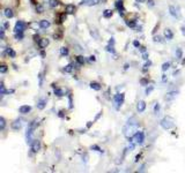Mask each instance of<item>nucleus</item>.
<instances>
[{
	"label": "nucleus",
	"instance_id": "1",
	"mask_svg": "<svg viewBox=\"0 0 185 173\" xmlns=\"http://www.w3.org/2000/svg\"><path fill=\"white\" fill-rule=\"evenodd\" d=\"M138 128H139L138 121L135 120L134 118H132L131 120L127 121V124L124 126V128H123V134H124L125 137L132 138L133 136L135 135V133L138 132Z\"/></svg>",
	"mask_w": 185,
	"mask_h": 173
},
{
	"label": "nucleus",
	"instance_id": "2",
	"mask_svg": "<svg viewBox=\"0 0 185 173\" xmlns=\"http://www.w3.org/2000/svg\"><path fill=\"white\" fill-rule=\"evenodd\" d=\"M37 126H38V121L36 120V119L33 120L28 125L27 133H26V140H27V143L28 144H31L34 142V131L37 128Z\"/></svg>",
	"mask_w": 185,
	"mask_h": 173
},
{
	"label": "nucleus",
	"instance_id": "3",
	"mask_svg": "<svg viewBox=\"0 0 185 173\" xmlns=\"http://www.w3.org/2000/svg\"><path fill=\"white\" fill-rule=\"evenodd\" d=\"M160 125L163 129H171L175 127V120L171 117H164L160 122Z\"/></svg>",
	"mask_w": 185,
	"mask_h": 173
},
{
	"label": "nucleus",
	"instance_id": "4",
	"mask_svg": "<svg viewBox=\"0 0 185 173\" xmlns=\"http://www.w3.org/2000/svg\"><path fill=\"white\" fill-rule=\"evenodd\" d=\"M124 99H125L124 93H116L115 97H113V105H115L116 110L120 109V106L124 103Z\"/></svg>",
	"mask_w": 185,
	"mask_h": 173
},
{
	"label": "nucleus",
	"instance_id": "5",
	"mask_svg": "<svg viewBox=\"0 0 185 173\" xmlns=\"http://www.w3.org/2000/svg\"><path fill=\"white\" fill-rule=\"evenodd\" d=\"M27 28V23L23 22V21H17L16 24H15V28H14V31L15 34H20V32H23Z\"/></svg>",
	"mask_w": 185,
	"mask_h": 173
},
{
	"label": "nucleus",
	"instance_id": "6",
	"mask_svg": "<svg viewBox=\"0 0 185 173\" xmlns=\"http://www.w3.org/2000/svg\"><path fill=\"white\" fill-rule=\"evenodd\" d=\"M132 138L135 141V143L141 145V144L144 143V141H145V134L142 132H137V133H135V135H134Z\"/></svg>",
	"mask_w": 185,
	"mask_h": 173
},
{
	"label": "nucleus",
	"instance_id": "7",
	"mask_svg": "<svg viewBox=\"0 0 185 173\" xmlns=\"http://www.w3.org/2000/svg\"><path fill=\"white\" fill-rule=\"evenodd\" d=\"M103 0H82L80 5H87V6H96L99 2H102Z\"/></svg>",
	"mask_w": 185,
	"mask_h": 173
},
{
	"label": "nucleus",
	"instance_id": "8",
	"mask_svg": "<svg viewBox=\"0 0 185 173\" xmlns=\"http://www.w3.org/2000/svg\"><path fill=\"white\" fill-rule=\"evenodd\" d=\"M31 145V150H33V152H37L38 150L40 149V142L38 140H34V142L30 144Z\"/></svg>",
	"mask_w": 185,
	"mask_h": 173
},
{
	"label": "nucleus",
	"instance_id": "9",
	"mask_svg": "<svg viewBox=\"0 0 185 173\" xmlns=\"http://www.w3.org/2000/svg\"><path fill=\"white\" fill-rule=\"evenodd\" d=\"M145 110H146V103L144 100H139L138 104H137V111L139 113H141V112H144Z\"/></svg>",
	"mask_w": 185,
	"mask_h": 173
},
{
	"label": "nucleus",
	"instance_id": "10",
	"mask_svg": "<svg viewBox=\"0 0 185 173\" xmlns=\"http://www.w3.org/2000/svg\"><path fill=\"white\" fill-rule=\"evenodd\" d=\"M20 113H22V114H27L29 113L30 111H31V106H29V105H22V106H20Z\"/></svg>",
	"mask_w": 185,
	"mask_h": 173
},
{
	"label": "nucleus",
	"instance_id": "11",
	"mask_svg": "<svg viewBox=\"0 0 185 173\" xmlns=\"http://www.w3.org/2000/svg\"><path fill=\"white\" fill-rule=\"evenodd\" d=\"M21 127H22V120H21V119H16V120L12 124V128L15 129V131L20 129Z\"/></svg>",
	"mask_w": 185,
	"mask_h": 173
},
{
	"label": "nucleus",
	"instance_id": "12",
	"mask_svg": "<svg viewBox=\"0 0 185 173\" xmlns=\"http://www.w3.org/2000/svg\"><path fill=\"white\" fill-rule=\"evenodd\" d=\"M169 13H170L171 16L176 17V19H179V13L177 12V9H176L173 6H169Z\"/></svg>",
	"mask_w": 185,
	"mask_h": 173
},
{
	"label": "nucleus",
	"instance_id": "13",
	"mask_svg": "<svg viewBox=\"0 0 185 173\" xmlns=\"http://www.w3.org/2000/svg\"><path fill=\"white\" fill-rule=\"evenodd\" d=\"M177 95H178V92H177V91H170V92H168L167 95H166V100H173V98L177 97Z\"/></svg>",
	"mask_w": 185,
	"mask_h": 173
},
{
	"label": "nucleus",
	"instance_id": "14",
	"mask_svg": "<svg viewBox=\"0 0 185 173\" xmlns=\"http://www.w3.org/2000/svg\"><path fill=\"white\" fill-rule=\"evenodd\" d=\"M38 45H40V49H45L46 46L49 45V39L47 38H40L38 40Z\"/></svg>",
	"mask_w": 185,
	"mask_h": 173
},
{
	"label": "nucleus",
	"instance_id": "15",
	"mask_svg": "<svg viewBox=\"0 0 185 173\" xmlns=\"http://www.w3.org/2000/svg\"><path fill=\"white\" fill-rule=\"evenodd\" d=\"M164 36H166V39L167 40H171L173 37V31H171L170 29H166V30H164Z\"/></svg>",
	"mask_w": 185,
	"mask_h": 173
},
{
	"label": "nucleus",
	"instance_id": "16",
	"mask_svg": "<svg viewBox=\"0 0 185 173\" xmlns=\"http://www.w3.org/2000/svg\"><path fill=\"white\" fill-rule=\"evenodd\" d=\"M40 27L42 29H47L50 27V22H49L47 20H42L40 22Z\"/></svg>",
	"mask_w": 185,
	"mask_h": 173
},
{
	"label": "nucleus",
	"instance_id": "17",
	"mask_svg": "<svg viewBox=\"0 0 185 173\" xmlns=\"http://www.w3.org/2000/svg\"><path fill=\"white\" fill-rule=\"evenodd\" d=\"M4 14H5V16L7 17V19H12V17L14 16V13H13V11H12L11 8H6Z\"/></svg>",
	"mask_w": 185,
	"mask_h": 173
},
{
	"label": "nucleus",
	"instance_id": "18",
	"mask_svg": "<svg viewBox=\"0 0 185 173\" xmlns=\"http://www.w3.org/2000/svg\"><path fill=\"white\" fill-rule=\"evenodd\" d=\"M45 105H46V99H40V102L37 103V109L38 110H43L44 107H45Z\"/></svg>",
	"mask_w": 185,
	"mask_h": 173
},
{
	"label": "nucleus",
	"instance_id": "19",
	"mask_svg": "<svg viewBox=\"0 0 185 173\" xmlns=\"http://www.w3.org/2000/svg\"><path fill=\"white\" fill-rule=\"evenodd\" d=\"M65 11H66L67 14H73V13L75 12V6L74 5H67Z\"/></svg>",
	"mask_w": 185,
	"mask_h": 173
},
{
	"label": "nucleus",
	"instance_id": "20",
	"mask_svg": "<svg viewBox=\"0 0 185 173\" xmlns=\"http://www.w3.org/2000/svg\"><path fill=\"white\" fill-rule=\"evenodd\" d=\"M90 88L92 89H94V90H96V91H98V90H101V84L99 83H97V82H92L90 83Z\"/></svg>",
	"mask_w": 185,
	"mask_h": 173
},
{
	"label": "nucleus",
	"instance_id": "21",
	"mask_svg": "<svg viewBox=\"0 0 185 173\" xmlns=\"http://www.w3.org/2000/svg\"><path fill=\"white\" fill-rule=\"evenodd\" d=\"M54 95L58 96V97H63L64 95H65V92H64L63 89H59V88H54Z\"/></svg>",
	"mask_w": 185,
	"mask_h": 173
},
{
	"label": "nucleus",
	"instance_id": "22",
	"mask_svg": "<svg viewBox=\"0 0 185 173\" xmlns=\"http://www.w3.org/2000/svg\"><path fill=\"white\" fill-rule=\"evenodd\" d=\"M103 16L105 17V19H110V17L112 16V11H111V9H105V11L103 12Z\"/></svg>",
	"mask_w": 185,
	"mask_h": 173
},
{
	"label": "nucleus",
	"instance_id": "23",
	"mask_svg": "<svg viewBox=\"0 0 185 173\" xmlns=\"http://www.w3.org/2000/svg\"><path fill=\"white\" fill-rule=\"evenodd\" d=\"M7 53H8V56H9L11 58H15V56H16L15 51H14L13 49H11V47H8V49H7Z\"/></svg>",
	"mask_w": 185,
	"mask_h": 173
},
{
	"label": "nucleus",
	"instance_id": "24",
	"mask_svg": "<svg viewBox=\"0 0 185 173\" xmlns=\"http://www.w3.org/2000/svg\"><path fill=\"white\" fill-rule=\"evenodd\" d=\"M49 5H50V7L54 8V7H57V6L59 5V1H58V0H50V1H49Z\"/></svg>",
	"mask_w": 185,
	"mask_h": 173
},
{
	"label": "nucleus",
	"instance_id": "25",
	"mask_svg": "<svg viewBox=\"0 0 185 173\" xmlns=\"http://www.w3.org/2000/svg\"><path fill=\"white\" fill-rule=\"evenodd\" d=\"M72 70H73V65H72V63L67 65V66L64 68V72H65V73H71Z\"/></svg>",
	"mask_w": 185,
	"mask_h": 173
},
{
	"label": "nucleus",
	"instance_id": "26",
	"mask_svg": "<svg viewBox=\"0 0 185 173\" xmlns=\"http://www.w3.org/2000/svg\"><path fill=\"white\" fill-rule=\"evenodd\" d=\"M5 126H6V121H5V118H0V129L1 131H4V128H5Z\"/></svg>",
	"mask_w": 185,
	"mask_h": 173
},
{
	"label": "nucleus",
	"instance_id": "27",
	"mask_svg": "<svg viewBox=\"0 0 185 173\" xmlns=\"http://www.w3.org/2000/svg\"><path fill=\"white\" fill-rule=\"evenodd\" d=\"M60 54L61 56H67L68 54V49L67 47H61L60 49Z\"/></svg>",
	"mask_w": 185,
	"mask_h": 173
},
{
	"label": "nucleus",
	"instance_id": "28",
	"mask_svg": "<svg viewBox=\"0 0 185 173\" xmlns=\"http://www.w3.org/2000/svg\"><path fill=\"white\" fill-rule=\"evenodd\" d=\"M182 57H183V52H182V49H177V50H176V58H177V59H180Z\"/></svg>",
	"mask_w": 185,
	"mask_h": 173
},
{
	"label": "nucleus",
	"instance_id": "29",
	"mask_svg": "<svg viewBox=\"0 0 185 173\" xmlns=\"http://www.w3.org/2000/svg\"><path fill=\"white\" fill-rule=\"evenodd\" d=\"M76 61H78L79 65H83L85 63V58L82 57V56H79V57L76 58Z\"/></svg>",
	"mask_w": 185,
	"mask_h": 173
},
{
	"label": "nucleus",
	"instance_id": "30",
	"mask_svg": "<svg viewBox=\"0 0 185 173\" xmlns=\"http://www.w3.org/2000/svg\"><path fill=\"white\" fill-rule=\"evenodd\" d=\"M65 20H66V14H65V13H61V14H60V16H59V21H58V22L63 23Z\"/></svg>",
	"mask_w": 185,
	"mask_h": 173
},
{
	"label": "nucleus",
	"instance_id": "31",
	"mask_svg": "<svg viewBox=\"0 0 185 173\" xmlns=\"http://www.w3.org/2000/svg\"><path fill=\"white\" fill-rule=\"evenodd\" d=\"M169 67H170V63H164L163 65H162V70H163V72H166V70L169 69Z\"/></svg>",
	"mask_w": 185,
	"mask_h": 173
},
{
	"label": "nucleus",
	"instance_id": "32",
	"mask_svg": "<svg viewBox=\"0 0 185 173\" xmlns=\"http://www.w3.org/2000/svg\"><path fill=\"white\" fill-rule=\"evenodd\" d=\"M6 92H7V91H6V89H5V86H4V83L1 82V84H0V93L4 96Z\"/></svg>",
	"mask_w": 185,
	"mask_h": 173
},
{
	"label": "nucleus",
	"instance_id": "33",
	"mask_svg": "<svg viewBox=\"0 0 185 173\" xmlns=\"http://www.w3.org/2000/svg\"><path fill=\"white\" fill-rule=\"evenodd\" d=\"M159 112H160V104H155V106H154V113L155 114H159Z\"/></svg>",
	"mask_w": 185,
	"mask_h": 173
},
{
	"label": "nucleus",
	"instance_id": "34",
	"mask_svg": "<svg viewBox=\"0 0 185 173\" xmlns=\"http://www.w3.org/2000/svg\"><path fill=\"white\" fill-rule=\"evenodd\" d=\"M38 80H40V83H38V86H40V88H42V86H43V74H42V73L38 75Z\"/></svg>",
	"mask_w": 185,
	"mask_h": 173
},
{
	"label": "nucleus",
	"instance_id": "35",
	"mask_svg": "<svg viewBox=\"0 0 185 173\" xmlns=\"http://www.w3.org/2000/svg\"><path fill=\"white\" fill-rule=\"evenodd\" d=\"M126 25L127 27H131V28H134L135 27V22L134 21H126Z\"/></svg>",
	"mask_w": 185,
	"mask_h": 173
},
{
	"label": "nucleus",
	"instance_id": "36",
	"mask_svg": "<svg viewBox=\"0 0 185 173\" xmlns=\"http://www.w3.org/2000/svg\"><path fill=\"white\" fill-rule=\"evenodd\" d=\"M92 150H95V151H98V152H103V150L101 149L98 145H92Z\"/></svg>",
	"mask_w": 185,
	"mask_h": 173
},
{
	"label": "nucleus",
	"instance_id": "37",
	"mask_svg": "<svg viewBox=\"0 0 185 173\" xmlns=\"http://www.w3.org/2000/svg\"><path fill=\"white\" fill-rule=\"evenodd\" d=\"M140 84H141V86H148V80H147V79H141V80H140Z\"/></svg>",
	"mask_w": 185,
	"mask_h": 173
},
{
	"label": "nucleus",
	"instance_id": "38",
	"mask_svg": "<svg viewBox=\"0 0 185 173\" xmlns=\"http://www.w3.org/2000/svg\"><path fill=\"white\" fill-rule=\"evenodd\" d=\"M106 51L111 52V53H115V49H113V45H108V46H106Z\"/></svg>",
	"mask_w": 185,
	"mask_h": 173
},
{
	"label": "nucleus",
	"instance_id": "39",
	"mask_svg": "<svg viewBox=\"0 0 185 173\" xmlns=\"http://www.w3.org/2000/svg\"><path fill=\"white\" fill-rule=\"evenodd\" d=\"M36 12L37 13H43L44 12V8H43V6H40V5H37V8H36Z\"/></svg>",
	"mask_w": 185,
	"mask_h": 173
},
{
	"label": "nucleus",
	"instance_id": "40",
	"mask_svg": "<svg viewBox=\"0 0 185 173\" xmlns=\"http://www.w3.org/2000/svg\"><path fill=\"white\" fill-rule=\"evenodd\" d=\"M15 38H16L17 40L22 39V38H23V32H20V34H15Z\"/></svg>",
	"mask_w": 185,
	"mask_h": 173
},
{
	"label": "nucleus",
	"instance_id": "41",
	"mask_svg": "<svg viewBox=\"0 0 185 173\" xmlns=\"http://www.w3.org/2000/svg\"><path fill=\"white\" fill-rule=\"evenodd\" d=\"M0 72L4 74V73H6L7 72V66H5V65H2L1 67H0Z\"/></svg>",
	"mask_w": 185,
	"mask_h": 173
},
{
	"label": "nucleus",
	"instance_id": "42",
	"mask_svg": "<svg viewBox=\"0 0 185 173\" xmlns=\"http://www.w3.org/2000/svg\"><path fill=\"white\" fill-rule=\"evenodd\" d=\"M53 37H54L56 39H60V38H61V31H60V32H58V34H54L53 35Z\"/></svg>",
	"mask_w": 185,
	"mask_h": 173
},
{
	"label": "nucleus",
	"instance_id": "43",
	"mask_svg": "<svg viewBox=\"0 0 185 173\" xmlns=\"http://www.w3.org/2000/svg\"><path fill=\"white\" fill-rule=\"evenodd\" d=\"M147 4H148V6H150V7H154V6H155L154 0H147Z\"/></svg>",
	"mask_w": 185,
	"mask_h": 173
},
{
	"label": "nucleus",
	"instance_id": "44",
	"mask_svg": "<svg viewBox=\"0 0 185 173\" xmlns=\"http://www.w3.org/2000/svg\"><path fill=\"white\" fill-rule=\"evenodd\" d=\"M150 65H152V63H150V61H148V63H145V66H144V70H145V72L147 70V68H149V66H150Z\"/></svg>",
	"mask_w": 185,
	"mask_h": 173
},
{
	"label": "nucleus",
	"instance_id": "45",
	"mask_svg": "<svg viewBox=\"0 0 185 173\" xmlns=\"http://www.w3.org/2000/svg\"><path fill=\"white\" fill-rule=\"evenodd\" d=\"M133 149H134V144L131 142V143H130V145L127 147V150H128V151H133Z\"/></svg>",
	"mask_w": 185,
	"mask_h": 173
},
{
	"label": "nucleus",
	"instance_id": "46",
	"mask_svg": "<svg viewBox=\"0 0 185 173\" xmlns=\"http://www.w3.org/2000/svg\"><path fill=\"white\" fill-rule=\"evenodd\" d=\"M153 89H154L153 86H149V88H147V89H146V95H149L150 92L153 91Z\"/></svg>",
	"mask_w": 185,
	"mask_h": 173
},
{
	"label": "nucleus",
	"instance_id": "47",
	"mask_svg": "<svg viewBox=\"0 0 185 173\" xmlns=\"http://www.w3.org/2000/svg\"><path fill=\"white\" fill-rule=\"evenodd\" d=\"M154 42H159V43H161L162 42L161 37H160V36H155V37H154Z\"/></svg>",
	"mask_w": 185,
	"mask_h": 173
},
{
	"label": "nucleus",
	"instance_id": "48",
	"mask_svg": "<svg viewBox=\"0 0 185 173\" xmlns=\"http://www.w3.org/2000/svg\"><path fill=\"white\" fill-rule=\"evenodd\" d=\"M89 61H90V63H95V61H96V58L94 57V56H90V57H89Z\"/></svg>",
	"mask_w": 185,
	"mask_h": 173
},
{
	"label": "nucleus",
	"instance_id": "49",
	"mask_svg": "<svg viewBox=\"0 0 185 173\" xmlns=\"http://www.w3.org/2000/svg\"><path fill=\"white\" fill-rule=\"evenodd\" d=\"M133 45L135 46V47H140V43H139L138 40H134V42H133Z\"/></svg>",
	"mask_w": 185,
	"mask_h": 173
},
{
	"label": "nucleus",
	"instance_id": "50",
	"mask_svg": "<svg viewBox=\"0 0 185 173\" xmlns=\"http://www.w3.org/2000/svg\"><path fill=\"white\" fill-rule=\"evenodd\" d=\"M68 100H69V109H72L73 107V104H72V97L68 96Z\"/></svg>",
	"mask_w": 185,
	"mask_h": 173
},
{
	"label": "nucleus",
	"instance_id": "51",
	"mask_svg": "<svg viewBox=\"0 0 185 173\" xmlns=\"http://www.w3.org/2000/svg\"><path fill=\"white\" fill-rule=\"evenodd\" d=\"M115 44V39L113 38H111V39L109 40V45H113Z\"/></svg>",
	"mask_w": 185,
	"mask_h": 173
},
{
	"label": "nucleus",
	"instance_id": "52",
	"mask_svg": "<svg viewBox=\"0 0 185 173\" xmlns=\"http://www.w3.org/2000/svg\"><path fill=\"white\" fill-rule=\"evenodd\" d=\"M142 57H144L145 60H147V59H148V53H147V52H145V53H144V56H142Z\"/></svg>",
	"mask_w": 185,
	"mask_h": 173
},
{
	"label": "nucleus",
	"instance_id": "53",
	"mask_svg": "<svg viewBox=\"0 0 185 173\" xmlns=\"http://www.w3.org/2000/svg\"><path fill=\"white\" fill-rule=\"evenodd\" d=\"M92 125V121H88V124H87V128H90Z\"/></svg>",
	"mask_w": 185,
	"mask_h": 173
},
{
	"label": "nucleus",
	"instance_id": "54",
	"mask_svg": "<svg viewBox=\"0 0 185 173\" xmlns=\"http://www.w3.org/2000/svg\"><path fill=\"white\" fill-rule=\"evenodd\" d=\"M140 51L142 52V53H145V52H146V47H144V46H140Z\"/></svg>",
	"mask_w": 185,
	"mask_h": 173
},
{
	"label": "nucleus",
	"instance_id": "55",
	"mask_svg": "<svg viewBox=\"0 0 185 173\" xmlns=\"http://www.w3.org/2000/svg\"><path fill=\"white\" fill-rule=\"evenodd\" d=\"M162 81H163V82H166V81H167V75L166 74L162 75Z\"/></svg>",
	"mask_w": 185,
	"mask_h": 173
},
{
	"label": "nucleus",
	"instance_id": "56",
	"mask_svg": "<svg viewBox=\"0 0 185 173\" xmlns=\"http://www.w3.org/2000/svg\"><path fill=\"white\" fill-rule=\"evenodd\" d=\"M34 39L36 40V42H37V40H40V38L38 37V35H35V36H34Z\"/></svg>",
	"mask_w": 185,
	"mask_h": 173
},
{
	"label": "nucleus",
	"instance_id": "57",
	"mask_svg": "<svg viewBox=\"0 0 185 173\" xmlns=\"http://www.w3.org/2000/svg\"><path fill=\"white\" fill-rule=\"evenodd\" d=\"M180 30H182V34L185 36V27H182V28H180Z\"/></svg>",
	"mask_w": 185,
	"mask_h": 173
},
{
	"label": "nucleus",
	"instance_id": "58",
	"mask_svg": "<svg viewBox=\"0 0 185 173\" xmlns=\"http://www.w3.org/2000/svg\"><path fill=\"white\" fill-rule=\"evenodd\" d=\"M101 114H102V112H99V113H98V114L96 115V118H95V120H97L98 118H99V117H101Z\"/></svg>",
	"mask_w": 185,
	"mask_h": 173
},
{
	"label": "nucleus",
	"instance_id": "59",
	"mask_svg": "<svg viewBox=\"0 0 185 173\" xmlns=\"http://www.w3.org/2000/svg\"><path fill=\"white\" fill-rule=\"evenodd\" d=\"M30 1H31L33 5H37V1H36V0H30Z\"/></svg>",
	"mask_w": 185,
	"mask_h": 173
},
{
	"label": "nucleus",
	"instance_id": "60",
	"mask_svg": "<svg viewBox=\"0 0 185 173\" xmlns=\"http://www.w3.org/2000/svg\"><path fill=\"white\" fill-rule=\"evenodd\" d=\"M141 157V155H138L137 157H135V161H139V158Z\"/></svg>",
	"mask_w": 185,
	"mask_h": 173
},
{
	"label": "nucleus",
	"instance_id": "61",
	"mask_svg": "<svg viewBox=\"0 0 185 173\" xmlns=\"http://www.w3.org/2000/svg\"><path fill=\"white\" fill-rule=\"evenodd\" d=\"M8 25H9V24H8V22H6L5 24H4V27H5V28H8Z\"/></svg>",
	"mask_w": 185,
	"mask_h": 173
},
{
	"label": "nucleus",
	"instance_id": "62",
	"mask_svg": "<svg viewBox=\"0 0 185 173\" xmlns=\"http://www.w3.org/2000/svg\"><path fill=\"white\" fill-rule=\"evenodd\" d=\"M135 1H137V2H145L146 0H135Z\"/></svg>",
	"mask_w": 185,
	"mask_h": 173
}]
</instances>
